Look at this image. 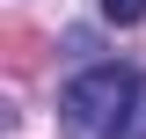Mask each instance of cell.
Returning a JSON list of instances; mask_svg holds the SVG:
<instances>
[{"label": "cell", "mask_w": 146, "mask_h": 139, "mask_svg": "<svg viewBox=\"0 0 146 139\" xmlns=\"http://www.w3.org/2000/svg\"><path fill=\"white\" fill-rule=\"evenodd\" d=\"M66 132L73 139H146V81L131 66H88L73 73L66 95Z\"/></svg>", "instance_id": "obj_1"}, {"label": "cell", "mask_w": 146, "mask_h": 139, "mask_svg": "<svg viewBox=\"0 0 146 139\" xmlns=\"http://www.w3.org/2000/svg\"><path fill=\"white\" fill-rule=\"evenodd\" d=\"M102 7V22H117V29H139L146 22V0H95Z\"/></svg>", "instance_id": "obj_2"}]
</instances>
